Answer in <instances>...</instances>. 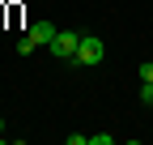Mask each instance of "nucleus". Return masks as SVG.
<instances>
[{"label": "nucleus", "instance_id": "nucleus-1", "mask_svg": "<svg viewBox=\"0 0 153 145\" xmlns=\"http://www.w3.org/2000/svg\"><path fill=\"white\" fill-rule=\"evenodd\" d=\"M76 47H81V34H76V30H60V34H55V39L47 43V51H51L55 60H64V64H72Z\"/></svg>", "mask_w": 153, "mask_h": 145}, {"label": "nucleus", "instance_id": "nucleus-6", "mask_svg": "<svg viewBox=\"0 0 153 145\" xmlns=\"http://www.w3.org/2000/svg\"><path fill=\"white\" fill-rule=\"evenodd\" d=\"M140 102H153V81H140Z\"/></svg>", "mask_w": 153, "mask_h": 145}, {"label": "nucleus", "instance_id": "nucleus-5", "mask_svg": "<svg viewBox=\"0 0 153 145\" xmlns=\"http://www.w3.org/2000/svg\"><path fill=\"white\" fill-rule=\"evenodd\" d=\"M111 141H115L111 132H94V137H89V145H111Z\"/></svg>", "mask_w": 153, "mask_h": 145}, {"label": "nucleus", "instance_id": "nucleus-8", "mask_svg": "<svg viewBox=\"0 0 153 145\" xmlns=\"http://www.w3.org/2000/svg\"><path fill=\"white\" fill-rule=\"evenodd\" d=\"M0 141H4V120H0Z\"/></svg>", "mask_w": 153, "mask_h": 145}, {"label": "nucleus", "instance_id": "nucleus-4", "mask_svg": "<svg viewBox=\"0 0 153 145\" xmlns=\"http://www.w3.org/2000/svg\"><path fill=\"white\" fill-rule=\"evenodd\" d=\"M17 51H22V56H30V51H38V43H34V39H30V34H26V39H22V43H17Z\"/></svg>", "mask_w": 153, "mask_h": 145}, {"label": "nucleus", "instance_id": "nucleus-2", "mask_svg": "<svg viewBox=\"0 0 153 145\" xmlns=\"http://www.w3.org/2000/svg\"><path fill=\"white\" fill-rule=\"evenodd\" d=\"M102 56H106V43H102V39H94V34H81V47H76L72 64H98Z\"/></svg>", "mask_w": 153, "mask_h": 145}, {"label": "nucleus", "instance_id": "nucleus-3", "mask_svg": "<svg viewBox=\"0 0 153 145\" xmlns=\"http://www.w3.org/2000/svg\"><path fill=\"white\" fill-rule=\"evenodd\" d=\"M55 34H60V30H55L51 22H34V26H30V39H34L38 47H47V43L55 39Z\"/></svg>", "mask_w": 153, "mask_h": 145}, {"label": "nucleus", "instance_id": "nucleus-7", "mask_svg": "<svg viewBox=\"0 0 153 145\" xmlns=\"http://www.w3.org/2000/svg\"><path fill=\"white\" fill-rule=\"evenodd\" d=\"M140 81H153V60H145V64H140Z\"/></svg>", "mask_w": 153, "mask_h": 145}]
</instances>
